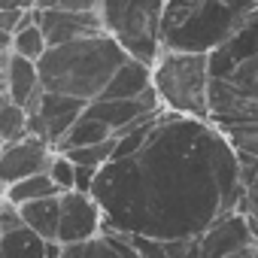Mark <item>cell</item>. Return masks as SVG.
Segmentation results:
<instances>
[{"instance_id":"cell-32","label":"cell","mask_w":258,"mask_h":258,"mask_svg":"<svg viewBox=\"0 0 258 258\" xmlns=\"http://www.w3.org/2000/svg\"><path fill=\"white\" fill-rule=\"evenodd\" d=\"M249 231H252V243H258V216H249Z\"/></svg>"},{"instance_id":"cell-31","label":"cell","mask_w":258,"mask_h":258,"mask_svg":"<svg viewBox=\"0 0 258 258\" xmlns=\"http://www.w3.org/2000/svg\"><path fill=\"white\" fill-rule=\"evenodd\" d=\"M228 258H258V243H249V246L237 249V252H234V255H228Z\"/></svg>"},{"instance_id":"cell-19","label":"cell","mask_w":258,"mask_h":258,"mask_svg":"<svg viewBox=\"0 0 258 258\" xmlns=\"http://www.w3.org/2000/svg\"><path fill=\"white\" fill-rule=\"evenodd\" d=\"M106 137H112V134H109V127H106L103 121L91 118L88 112H79V118H76V121L67 127V134L58 140L55 152H67V149H76V146L100 143V140H106Z\"/></svg>"},{"instance_id":"cell-4","label":"cell","mask_w":258,"mask_h":258,"mask_svg":"<svg viewBox=\"0 0 258 258\" xmlns=\"http://www.w3.org/2000/svg\"><path fill=\"white\" fill-rule=\"evenodd\" d=\"M255 10L258 0H164L161 49L213 52Z\"/></svg>"},{"instance_id":"cell-29","label":"cell","mask_w":258,"mask_h":258,"mask_svg":"<svg viewBox=\"0 0 258 258\" xmlns=\"http://www.w3.org/2000/svg\"><path fill=\"white\" fill-rule=\"evenodd\" d=\"M243 210H246L249 216H258V173H255V179L243 188Z\"/></svg>"},{"instance_id":"cell-18","label":"cell","mask_w":258,"mask_h":258,"mask_svg":"<svg viewBox=\"0 0 258 258\" xmlns=\"http://www.w3.org/2000/svg\"><path fill=\"white\" fill-rule=\"evenodd\" d=\"M0 258H46V240L28 225L0 234Z\"/></svg>"},{"instance_id":"cell-17","label":"cell","mask_w":258,"mask_h":258,"mask_svg":"<svg viewBox=\"0 0 258 258\" xmlns=\"http://www.w3.org/2000/svg\"><path fill=\"white\" fill-rule=\"evenodd\" d=\"M219 131L225 134V140L246 155L258 158V118H231V115H216L210 118Z\"/></svg>"},{"instance_id":"cell-1","label":"cell","mask_w":258,"mask_h":258,"mask_svg":"<svg viewBox=\"0 0 258 258\" xmlns=\"http://www.w3.org/2000/svg\"><path fill=\"white\" fill-rule=\"evenodd\" d=\"M88 195L103 213V228L158 240L198 237L243 210L237 152L225 134L210 118L167 109H158L137 149L97 167Z\"/></svg>"},{"instance_id":"cell-9","label":"cell","mask_w":258,"mask_h":258,"mask_svg":"<svg viewBox=\"0 0 258 258\" xmlns=\"http://www.w3.org/2000/svg\"><path fill=\"white\" fill-rule=\"evenodd\" d=\"M55 149L37 134H25L13 143H0V185L7 188L31 173H43Z\"/></svg>"},{"instance_id":"cell-33","label":"cell","mask_w":258,"mask_h":258,"mask_svg":"<svg viewBox=\"0 0 258 258\" xmlns=\"http://www.w3.org/2000/svg\"><path fill=\"white\" fill-rule=\"evenodd\" d=\"M4 191H7V188H4V185H0V198H4Z\"/></svg>"},{"instance_id":"cell-11","label":"cell","mask_w":258,"mask_h":258,"mask_svg":"<svg viewBox=\"0 0 258 258\" xmlns=\"http://www.w3.org/2000/svg\"><path fill=\"white\" fill-rule=\"evenodd\" d=\"M155 109H161V103H158L155 91L149 88V91H143V94H137V97H115V100H100V97H94V100L85 103L82 112H88L91 118L103 121V124L109 127V134L115 137V134L124 131L131 121H137L140 115L155 112Z\"/></svg>"},{"instance_id":"cell-23","label":"cell","mask_w":258,"mask_h":258,"mask_svg":"<svg viewBox=\"0 0 258 258\" xmlns=\"http://www.w3.org/2000/svg\"><path fill=\"white\" fill-rule=\"evenodd\" d=\"M112 149H115V137H106V140H100V143H88V146L67 149L64 155H67L73 164H85V167H103V164L112 158Z\"/></svg>"},{"instance_id":"cell-3","label":"cell","mask_w":258,"mask_h":258,"mask_svg":"<svg viewBox=\"0 0 258 258\" xmlns=\"http://www.w3.org/2000/svg\"><path fill=\"white\" fill-rule=\"evenodd\" d=\"M124 58L127 55L118 49V43L103 31L76 37L58 46H46V52L37 58L40 88L79 97L88 103L103 91V85L109 82V76Z\"/></svg>"},{"instance_id":"cell-24","label":"cell","mask_w":258,"mask_h":258,"mask_svg":"<svg viewBox=\"0 0 258 258\" xmlns=\"http://www.w3.org/2000/svg\"><path fill=\"white\" fill-rule=\"evenodd\" d=\"M73 167H76V164H73L64 152H55V155H52L46 173H49V179L55 182L58 191H70V188H73Z\"/></svg>"},{"instance_id":"cell-14","label":"cell","mask_w":258,"mask_h":258,"mask_svg":"<svg viewBox=\"0 0 258 258\" xmlns=\"http://www.w3.org/2000/svg\"><path fill=\"white\" fill-rule=\"evenodd\" d=\"M61 258H143V255L131 246V240L124 234L103 228L100 234H94L88 240L61 246Z\"/></svg>"},{"instance_id":"cell-27","label":"cell","mask_w":258,"mask_h":258,"mask_svg":"<svg viewBox=\"0 0 258 258\" xmlns=\"http://www.w3.org/2000/svg\"><path fill=\"white\" fill-rule=\"evenodd\" d=\"M22 213H19V204H13L7 195L0 198V234H7L13 228H22Z\"/></svg>"},{"instance_id":"cell-12","label":"cell","mask_w":258,"mask_h":258,"mask_svg":"<svg viewBox=\"0 0 258 258\" xmlns=\"http://www.w3.org/2000/svg\"><path fill=\"white\" fill-rule=\"evenodd\" d=\"M37 25L46 37V46H58V43L100 31L97 13H76V10H40Z\"/></svg>"},{"instance_id":"cell-25","label":"cell","mask_w":258,"mask_h":258,"mask_svg":"<svg viewBox=\"0 0 258 258\" xmlns=\"http://www.w3.org/2000/svg\"><path fill=\"white\" fill-rule=\"evenodd\" d=\"M164 258H204L198 237H170L164 240Z\"/></svg>"},{"instance_id":"cell-28","label":"cell","mask_w":258,"mask_h":258,"mask_svg":"<svg viewBox=\"0 0 258 258\" xmlns=\"http://www.w3.org/2000/svg\"><path fill=\"white\" fill-rule=\"evenodd\" d=\"M94 173L97 167H85V164H76L73 167V191H91V182H94Z\"/></svg>"},{"instance_id":"cell-22","label":"cell","mask_w":258,"mask_h":258,"mask_svg":"<svg viewBox=\"0 0 258 258\" xmlns=\"http://www.w3.org/2000/svg\"><path fill=\"white\" fill-rule=\"evenodd\" d=\"M10 52H13V55H22V58H28V61H37V58L46 52V37H43L40 25H37V22H31V25H25V28L13 31Z\"/></svg>"},{"instance_id":"cell-34","label":"cell","mask_w":258,"mask_h":258,"mask_svg":"<svg viewBox=\"0 0 258 258\" xmlns=\"http://www.w3.org/2000/svg\"><path fill=\"white\" fill-rule=\"evenodd\" d=\"M0 94H4V88H0Z\"/></svg>"},{"instance_id":"cell-13","label":"cell","mask_w":258,"mask_h":258,"mask_svg":"<svg viewBox=\"0 0 258 258\" xmlns=\"http://www.w3.org/2000/svg\"><path fill=\"white\" fill-rule=\"evenodd\" d=\"M0 88L4 94L25 106V112H34L37 100H40V76H37V61H28L22 55H13L10 52V61H7V70H4V79H0Z\"/></svg>"},{"instance_id":"cell-6","label":"cell","mask_w":258,"mask_h":258,"mask_svg":"<svg viewBox=\"0 0 258 258\" xmlns=\"http://www.w3.org/2000/svg\"><path fill=\"white\" fill-rule=\"evenodd\" d=\"M100 31L118 43V49L152 67L161 52V13L164 0H97Z\"/></svg>"},{"instance_id":"cell-30","label":"cell","mask_w":258,"mask_h":258,"mask_svg":"<svg viewBox=\"0 0 258 258\" xmlns=\"http://www.w3.org/2000/svg\"><path fill=\"white\" fill-rule=\"evenodd\" d=\"M34 0H0V10H31Z\"/></svg>"},{"instance_id":"cell-8","label":"cell","mask_w":258,"mask_h":258,"mask_svg":"<svg viewBox=\"0 0 258 258\" xmlns=\"http://www.w3.org/2000/svg\"><path fill=\"white\" fill-rule=\"evenodd\" d=\"M82 109H85V100H79V97H67V94H55V91H40V100H37L34 112H28V134L43 137L55 149L58 140L67 134V127L79 118Z\"/></svg>"},{"instance_id":"cell-7","label":"cell","mask_w":258,"mask_h":258,"mask_svg":"<svg viewBox=\"0 0 258 258\" xmlns=\"http://www.w3.org/2000/svg\"><path fill=\"white\" fill-rule=\"evenodd\" d=\"M103 231V213L97 201L85 191H58V231L55 240L61 246L88 240Z\"/></svg>"},{"instance_id":"cell-2","label":"cell","mask_w":258,"mask_h":258,"mask_svg":"<svg viewBox=\"0 0 258 258\" xmlns=\"http://www.w3.org/2000/svg\"><path fill=\"white\" fill-rule=\"evenodd\" d=\"M210 118H258V10L207 52Z\"/></svg>"},{"instance_id":"cell-26","label":"cell","mask_w":258,"mask_h":258,"mask_svg":"<svg viewBox=\"0 0 258 258\" xmlns=\"http://www.w3.org/2000/svg\"><path fill=\"white\" fill-rule=\"evenodd\" d=\"M37 10H76V13H94L97 0H34Z\"/></svg>"},{"instance_id":"cell-21","label":"cell","mask_w":258,"mask_h":258,"mask_svg":"<svg viewBox=\"0 0 258 258\" xmlns=\"http://www.w3.org/2000/svg\"><path fill=\"white\" fill-rule=\"evenodd\" d=\"M28 134V112L25 106L13 103L7 94H0V143H13Z\"/></svg>"},{"instance_id":"cell-10","label":"cell","mask_w":258,"mask_h":258,"mask_svg":"<svg viewBox=\"0 0 258 258\" xmlns=\"http://www.w3.org/2000/svg\"><path fill=\"white\" fill-rule=\"evenodd\" d=\"M201 243V255L204 258H228L237 249L252 243V231H249V216L243 210H234L222 219H216L213 225H207L198 234Z\"/></svg>"},{"instance_id":"cell-15","label":"cell","mask_w":258,"mask_h":258,"mask_svg":"<svg viewBox=\"0 0 258 258\" xmlns=\"http://www.w3.org/2000/svg\"><path fill=\"white\" fill-rule=\"evenodd\" d=\"M152 88V70L149 64L143 61H134V58H124L115 73L109 76V82L103 85V91L97 94L100 100H115V97H137L143 91Z\"/></svg>"},{"instance_id":"cell-20","label":"cell","mask_w":258,"mask_h":258,"mask_svg":"<svg viewBox=\"0 0 258 258\" xmlns=\"http://www.w3.org/2000/svg\"><path fill=\"white\" fill-rule=\"evenodd\" d=\"M4 195H7L13 204H28V201H37V198L58 195V188H55V182L49 179V173L43 170V173H31V176H25V179H19V182L7 185Z\"/></svg>"},{"instance_id":"cell-5","label":"cell","mask_w":258,"mask_h":258,"mask_svg":"<svg viewBox=\"0 0 258 258\" xmlns=\"http://www.w3.org/2000/svg\"><path fill=\"white\" fill-rule=\"evenodd\" d=\"M149 70H152V91L161 109L191 118H210L207 52L161 49Z\"/></svg>"},{"instance_id":"cell-16","label":"cell","mask_w":258,"mask_h":258,"mask_svg":"<svg viewBox=\"0 0 258 258\" xmlns=\"http://www.w3.org/2000/svg\"><path fill=\"white\" fill-rule=\"evenodd\" d=\"M19 213H22V222L31 231H37L43 240H55V231H58V195L19 204Z\"/></svg>"}]
</instances>
